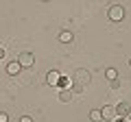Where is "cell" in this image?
Here are the masks:
<instances>
[{"label": "cell", "instance_id": "cell-19", "mask_svg": "<svg viewBox=\"0 0 131 122\" xmlns=\"http://www.w3.org/2000/svg\"><path fill=\"white\" fill-rule=\"evenodd\" d=\"M42 2H48V0H42Z\"/></svg>", "mask_w": 131, "mask_h": 122}, {"label": "cell", "instance_id": "cell-15", "mask_svg": "<svg viewBox=\"0 0 131 122\" xmlns=\"http://www.w3.org/2000/svg\"><path fill=\"white\" fill-rule=\"evenodd\" d=\"M112 122H129V118H118V116H116Z\"/></svg>", "mask_w": 131, "mask_h": 122}, {"label": "cell", "instance_id": "cell-16", "mask_svg": "<svg viewBox=\"0 0 131 122\" xmlns=\"http://www.w3.org/2000/svg\"><path fill=\"white\" fill-rule=\"evenodd\" d=\"M72 89H74V92H83V85H77L74 83V85H72Z\"/></svg>", "mask_w": 131, "mask_h": 122}, {"label": "cell", "instance_id": "cell-3", "mask_svg": "<svg viewBox=\"0 0 131 122\" xmlns=\"http://www.w3.org/2000/svg\"><path fill=\"white\" fill-rule=\"evenodd\" d=\"M18 61H20V66H22V68H31L33 63H35V55L28 52V50H24V52H20Z\"/></svg>", "mask_w": 131, "mask_h": 122}, {"label": "cell", "instance_id": "cell-1", "mask_svg": "<svg viewBox=\"0 0 131 122\" xmlns=\"http://www.w3.org/2000/svg\"><path fill=\"white\" fill-rule=\"evenodd\" d=\"M72 81H74L77 85H83V87H85V85H90V81H92V74H90L88 70H83V68H77Z\"/></svg>", "mask_w": 131, "mask_h": 122}, {"label": "cell", "instance_id": "cell-2", "mask_svg": "<svg viewBox=\"0 0 131 122\" xmlns=\"http://www.w3.org/2000/svg\"><path fill=\"white\" fill-rule=\"evenodd\" d=\"M107 15H109L112 22H120V20L125 18V9H122L120 5H112V7H109V11H107Z\"/></svg>", "mask_w": 131, "mask_h": 122}, {"label": "cell", "instance_id": "cell-14", "mask_svg": "<svg viewBox=\"0 0 131 122\" xmlns=\"http://www.w3.org/2000/svg\"><path fill=\"white\" fill-rule=\"evenodd\" d=\"M0 122H9V113H0Z\"/></svg>", "mask_w": 131, "mask_h": 122}, {"label": "cell", "instance_id": "cell-9", "mask_svg": "<svg viewBox=\"0 0 131 122\" xmlns=\"http://www.w3.org/2000/svg\"><path fill=\"white\" fill-rule=\"evenodd\" d=\"M70 98H72L70 89H61V92H59V100H61V103H70Z\"/></svg>", "mask_w": 131, "mask_h": 122}, {"label": "cell", "instance_id": "cell-6", "mask_svg": "<svg viewBox=\"0 0 131 122\" xmlns=\"http://www.w3.org/2000/svg\"><path fill=\"white\" fill-rule=\"evenodd\" d=\"M20 70H22L20 61H11V63H7V74H9V76H15V74H20Z\"/></svg>", "mask_w": 131, "mask_h": 122}, {"label": "cell", "instance_id": "cell-18", "mask_svg": "<svg viewBox=\"0 0 131 122\" xmlns=\"http://www.w3.org/2000/svg\"><path fill=\"white\" fill-rule=\"evenodd\" d=\"M0 59H5V48H0Z\"/></svg>", "mask_w": 131, "mask_h": 122}, {"label": "cell", "instance_id": "cell-11", "mask_svg": "<svg viewBox=\"0 0 131 122\" xmlns=\"http://www.w3.org/2000/svg\"><path fill=\"white\" fill-rule=\"evenodd\" d=\"M72 85H74V81H72V79H63V76L59 79V87L61 89H70Z\"/></svg>", "mask_w": 131, "mask_h": 122}, {"label": "cell", "instance_id": "cell-7", "mask_svg": "<svg viewBox=\"0 0 131 122\" xmlns=\"http://www.w3.org/2000/svg\"><path fill=\"white\" fill-rule=\"evenodd\" d=\"M59 79H61V74L57 70H50L46 74V81H48V85H59Z\"/></svg>", "mask_w": 131, "mask_h": 122}, {"label": "cell", "instance_id": "cell-12", "mask_svg": "<svg viewBox=\"0 0 131 122\" xmlns=\"http://www.w3.org/2000/svg\"><path fill=\"white\" fill-rule=\"evenodd\" d=\"M105 76H107L109 81H112V79H118V72H116V68H107V70H105Z\"/></svg>", "mask_w": 131, "mask_h": 122}, {"label": "cell", "instance_id": "cell-20", "mask_svg": "<svg viewBox=\"0 0 131 122\" xmlns=\"http://www.w3.org/2000/svg\"><path fill=\"white\" fill-rule=\"evenodd\" d=\"M129 66H131V59H129Z\"/></svg>", "mask_w": 131, "mask_h": 122}, {"label": "cell", "instance_id": "cell-13", "mask_svg": "<svg viewBox=\"0 0 131 122\" xmlns=\"http://www.w3.org/2000/svg\"><path fill=\"white\" fill-rule=\"evenodd\" d=\"M109 87H112V89H118V87H120V81H118V79H112V81H109Z\"/></svg>", "mask_w": 131, "mask_h": 122}, {"label": "cell", "instance_id": "cell-5", "mask_svg": "<svg viewBox=\"0 0 131 122\" xmlns=\"http://www.w3.org/2000/svg\"><path fill=\"white\" fill-rule=\"evenodd\" d=\"M101 113H103V120H114V118H116V107L105 105V107L101 109Z\"/></svg>", "mask_w": 131, "mask_h": 122}, {"label": "cell", "instance_id": "cell-8", "mask_svg": "<svg viewBox=\"0 0 131 122\" xmlns=\"http://www.w3.org/2000/svg\"><path fill=\"white\" fill-rule=\"evenodd\" d=\"M72 39H74V35H72L70 31H61V33H59V42L61 44H70Z\"/></svg>", "mask_w": 131, "mask_h": 122}, {"label": "cell", "instance_id": "cell-10", "mask_svg": "<svg viewBox=\"0 0 131 122\" xmlns=\"http://www.w3.org/2000/svg\"><path fill=\"white\" fill-rule=\"evenodd\" d=\"M90 120H92V122H101V120H103L101 109H92V111H90Z\"/></svg>", "mask_w": 131, "mask_h": 122}, {"label": "cell", "instance_id": "cell-17", "mask_svg": "<svg viewBox=\"0 0 131 122\" xmlns=\"http://www.w3.org/2000/svg\"><path fill=\"white\" fill-rule=\"evenodd\" d=\"M20 122H33V118H28V116H22V118H20Z\"/></svg>", "mask_w": 131, "mask_h": 122}, {"label": "cell", "instance_id": "cell-4", "mask_svg": "<svg viewBox=\"0 0 131 122\" xmlns=\"http://www.w3.org/2000/svg\"><path fill=\"white\" fill-rule=\"evenodd\" d=\"M116 116H118V118H129V116H131V105H129V103H120V105L116 107Z\"/></svg>", "mask_w": 131, "mask_h": 122}]
</instances>
